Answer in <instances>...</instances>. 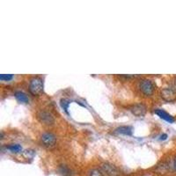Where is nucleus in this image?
<instances>
[{
	"mask_svg": "<svg viewBox=\"0 0 176 176\" xmlns=\"http://www.w3.org/2000/svg\"><path fill=\"white\" fill-rule=\"evenodd\" d=\"M132 128L130 126H121L115 130V134H121L125 136H131L132 135Z\"/></svg>",
	"mask_w": 176,
	"mask_h": 176,
	"instance_id": "obj_9",
	"label": "nucleus"
},
{
	"mask_svg": "<svg viewBox=\"0 0 176 176\" xmlns=\"http://www.w3.org/2000/svg\"><path fill=\"white\" fill-rule=\"evenodd\" d=\"M161 98L167 102H172L176 99V92L173 88H164L160 92Z\"/></svg>",
	"mask_w": 176,
	"mask_h": 176,
	"instance_id": "obj_4",
	"label": "nucleus"
},
{
	"mask_svg": "<svg viewBox=\"0 0 176 176\" xmlns=\"http://www.w3.org/2000/svg\"><path fill=\"white\" fill-rule=\"evenodd\" d=\"M37 119L39 122L44 125H52L55 123L54 115L46 110H40L37 113Z\"/></svg>",
	"mask_w": 176,
	"mask_h": 176,
	"instance_id": "obj_3",
	"label": "nucleus"
},
{
	"mask_svg": "<svg viewBox=\"0 0 176 176\" xmlns=\"http://www.w3.org/2000/svg\"><path fill=\"white\" fill-rule=\"evenodd\" d=\"M7 148L12 153H18L22 151V147L20 145H17V144H15V145H10Z\"/></svg>",
	"mask_w": 176,
	"mask_h": 176,
	"instance_id": "obj_12",
	"label": "nucleus"
},
{
	"mask_svg": "<svg viewBox=\"0 0 176 176\" xmlns=\"http://www.w3.org/2000/svg\"><path fill=\"white\" fill-rule=\"evenodd\" d=\"M102 170L107 174L108 176H118L119 175V171L114 166L108 164V163H104L101 166Z\"/></svg>",
	"mask_w": 176,
	"mask_h": 176,
	"instance_id": "obj_7",
	"label": "nucleus"
},
{
	"mask_svg": "<svg viewBox=\"0 0 176 176\" xmlns=\"http://www.w3.org/2000/svg\"><path fill=\"white\" fill-rule=\"evenodd\" d=\"M174 86L176 87V77H175V79H174Z\"/></svg>",
	"mask_w": 176,
	"mask_h": 176,
	"instance_id": "obj_18",
	"label": "nucleus"
},
{
	"mask_svg": "<svg viewBox=\"0 0 176 176\" xmlns=\"http://www.w3.org/2000/svg\"><path fill=\"white\" fill-rule=\"evenodd\" d=\"M130 111L134 115L141 117L144 116L146 113V106L143 103H138L130 107Z\"/></svg>",
	"mask_w": 176,
	"mask_h": 176,
	"instance_id": "obj_6",
	"label": "nucleus"
},
{
	"mask_svg": "<svg viewBox=\"0 0 176 176\" xmlns=\"http://www.w3.org/2000/svg\"><path fill=\"white\" fill-rule=\"evenodd\" d=\"M14 96H15L16 99L21 103H28V101H29L27 95L21 91H16L15 93H14Z\"/></svg>",
	"mask_w": 176,
	"mask_h": 176,
	"instance_id": "obj_10",
	"label": "nucleus"
},
{
	"mask_svg": "<svg viewBox=\"0 0 176 176\" xmlns=\"http://www.w3.org/2000/svg\"><path fill=\"white\" fill-rule=\"evenodd\" d=\"M70 103V101L69 100H67V99H62L60 100V105H61L62 108L67 113V114H69V112H68V107H69Z\"/></svg>",
	"mask_w": 176,
	"mask_h": 176,
	"instance_id": "obj_13",
	"label": "nucleus"
},
{
	"mask_svg": "<svg viewBox=\"0 0 176 176\" xmlns=\"http://www.w3.org/2000/svg\"><path fill=\"white\" fill-rule=\"evenodd\" d=\"M89 176H104V174H103V172L100 169L93 168L92 170H90Z\"/></svg>",
	"mask_w": 176,
	"mask_h": 176,
	"instance_id": "obj_14",
	"label": "nucleus"
},
{
	"mask_svg": "<svg viewBox=\"0 0 176 176\" xmlns=\"http://www.w3.org/2000/svg\"><path fill=\"white\" fill-rule=\"evenodd\" d=\"M56 138L51 132H45L42 134L41 136V142L43 144V145L46 147H51L56 144Z\"/></svg>",
	"mask_w": 176,
	"mask_h": 176,
	"instance_id": "obj_5",
	"label": "nucleus"
},
{
	"mask_svg": "<svg viewBox=\"0 0 176 176\" xmlns=\"http://www.w3.org/2000/svg\"><path fill=\"white\" fill-rule=\"evenodd\" d=\"M29 92L31 94L37 96L43 92V80L39 77H34L29 82Z\"/></svg>",
	"mask_w": 176,
	"mask_h": 176,
	"instance_id": "obj_1",
	"label": "nucleus"
},
{
	"mask_svg": "<svg viewBox=\"0 0 176 176\" xmlns=\"http://www.w3.org/2000/svg\"><path fill=\"white\" fill-rule=\"evenodd\" d=\"M155 114L159 115L161 119H163V120H165V121H167V122H168V123H172L174 122V116L169 115L168 113H167L166 111H164V110H162V109H156V110H155Z\"/></svg>",
	"mask_w": 176,
	"mask_h": 176,
	"instance_id": "obj_8",
	"label": "nucleus"
},
{
	"mask_svg": "<svg viewBox=\"0 0 176 176\" xmlns=\"http://www.w3.org/2000/svg\"><path fill=\"white\" fill-rule=\"evenodd\" d=\"M154 84L153 83L152 80L144 78L139 82V89L140 91L143 92L145 96H151L153 95L154 92Z\"/></svg>",
	"mask_w": 176,
	"mask_h": 176,
	"instance_id": "obj_2",
	"label": "nucleus"
},
{
	"mask_svg": "<svg viewBox=\"0 0 176 176\" xmlns=\"http://www.w3.org/2000/svg\"><path fill=\"white\" fill-rule=\"evenodd\" d=\"M167 138V134H163L160 137V140H166Z\"/></svg>",
	"mask_w": 176,
	"mask_h": 176,
	"instance_id": "obj_17",
	"label": "nucleus"
},
{
	"mask_svg": "<svg viewBox=\"0 0 176 176\" xmlns=\"http://www.w3.org/2000/svg\"><path fill=\"white\" fill-rule=\"evenodd\" d=\"M13 78V74H1L0 75V79L2 81H10Z\"/></svg>",
	"mask_w": 176,
	"mask_h": 176,
	"instance_id": "obj_16",
	"label": "nucleus"
},
{
	"mask_svg": "<svg viewBox=\"0 0 176 176\" xmlns=\"http://www.w3.org/2000/svg\"><path fill=\"white\" fill-rule=\"evenodd\" d=\"M59 172L63 176H71V172H70L69 167H67L66 166L62 165L59 168Z\"/></svg>",
	"mask_w": 176,
	"mask_h": 176,
	"instance_id": "obj_11",
	"label": "nucleus"
},
{
	"mask_svg": "<svg viewBox=\"0 0 176 176\" xmlns=\"http://www.w3.org/2000/svg\"><path fill=\"white\" fill-rule=\"evenodd\" d=\"M34 150H26V151H24L23 152V156L26 158V159H32V158H34Z\"/></svg>",
	"mask_w": 176,
	"mask_h": 176,
	"instance_id": "obj_15",
	"label": "nucleus"
}]
</instances>
